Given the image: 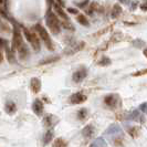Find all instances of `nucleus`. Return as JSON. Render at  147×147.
Returning <instances> with one entry per match:
<instances>
[{
	"instance_id": "obj_1",
	"label": "nucleus",
	"mask_w": 147,
	"mask_h": 147,
	"mask_svg": "<svg viewBox=\"0 0 147 147\" xmlns=\"http://www.w3.org/2000/svg\"><path fill=\"white\" fill-rule=\"evenodd\" d=\"M45 23H47V27L50 30L52 34L57 36L61 32V27L62 26H61V21L59 20V17L53 11H51L50 8L45 13Z\"/></svg>"
},
{
	"instance_id": "obj_2",
	"label": "nucleus",
	"mask_w": 147,
	"mask_h": 147,
	"mask_svg": "<svg viewBox=\"0 0 147 147\" xmlns=\"http://www.w3.org/2000/svg\"><path fill=\"white\" fill-rule=\"evenodd\" d=\"M32 30H33L38 36H39V38L43 41V43L45 44V47H47V49H48L49 51H53V50L55 49V48H54V42L52 41L49 32L47 31V29H45L44 27H42L40 23H37V24L33 26Z\"/></svg>"
},
{
	"instance_id": "obj_3",
	"label": "nucleus",
	"mask_w": 147,
	"mask_h": 147,
	"mask_svg": "<svg viewBox=\"0 0 147 147\" xmlns=\"http://www.w3.org/2000/svg\"><path fill=\"white\" fill-rule=\"evenodd\" d=\"M23 36L27 39V41L30 43V45L32 47V49L36 52H39L41 49V44H40V38L33 30H30L24 28L23 29Z\"/></svg>"
},
{
	"instance_id": "obj_4",
	"label": "nucleus",
	"mask_w": 147,
	"mask_h": 147,
	"mask_svg": "<svg viewBox=\"0 0 147 147\" xmlns=\"http://www.w3.org/2000/svg\"><path fill=\"white\" fill-rule=\"evenodd\" d=\"M24 44L26 43L23 41V34L21 33V31H20L19 28L15 27L12 29V44H11L12 49L15 51H18V50L21 49Z\"/></svg>"
},
{
	"instance_id": "obj_5",
	"label": "nucleus",
	"mask_w": 147,
	"mask_h": 147,
	"mask_svg": "<svg viewBox=\"0 0 147 147\" xmlns=\"http://www.w3.org/2000/svg\"><path fill=\"white\" fill-rule=\"evenodd\" d=\"M86 75H88V70H86V67L81 66V67H79V69L73 73L72 79H73V81L75 82V83H80V82H82L86 78Z\"/></svg>"
},
{
	"instance_id": "obj_6",
	"label": "nucleus",
	"mask_w": 147,
	"mask_h": 147,
	"mask_svg": "<svg viewBox=\"0 0 147 147\" xmlns=\"http://www.w3.org/2000/svg\"><path fill=\"white\" fill-rule=\"evenodd\" d=\"M84 47H85V42H84V41H79V42H75V43L71 44L70 47H67V49H66L64 52H65L66 54L71 55V54H74V53H76V52L83 50Z\"/></svg>"
},
{
	"instance_id": "obj_7",
	"label": "nucleus",
	"mask_w": 147,
	"mask_h": 147,
	"mask_svg": "<svg viewBox=\"0 0 147 147\" xmlns=\"http://www.w3.org/2000/svg\"><path fill=\"white\" fill-rule=\"evenodd\" d=\"M53 9H54V13L58 16L59 18H61L62 21H70L69 16L66 15V12L62 9L61 6H59V5L55 3V2H53Z\"/></svg>"
},
{
	"instance_id": "obj_8",
	"label": "nucleus",
	"mask_w": 147,
	"mask_h": 147,
	"mask_svg": "<svg viewBox=\"0 0 147 147\" xmlns=\"http://www.w3.org/2000/svg\"><path fill=\"white\" fill-rule=\"evenodd\" d=\"M104 102L110 107H116L119 103V97L116 94H110L104 98Z\"/></svg>"
},
{
	"instance_id": "obj_9",
	"label": "nucleus",
	"mask_w": 147,
	"mask_h": 147,
	"mask_svg": "<svg viewBox=\"0 0 147 147\" xmlns=\"http://www.w3.org/2000/svg\"><path fill=\"white\" fill-rule=\"evenodd\" d=\"M86 101V96L84 95L81 92H78V93H74L70 96V103L72 104H81L83 102Z\"/></svg>"
},
{
	"instance_id": "obj_10",
	"label": "nucleus",
	"mask_w": 147,
	"mask_h": 147,
	"mask_svg": "<svg viewBox=\"0 0 147 147\" xmlns=\"http://www.w3.org/2000/svg\"><path fill=\"white\" fill-rule=\"evenodd\" d=\"M5 54H6V58H7L8 62L11 63V64H15L17 62L16 60V54H15V50L12 49V47H6L5 49Z\"/></svg>"
},
{
	"instance_id": "obj_11",
	"label": "nucleus",
	"mask_w": 147,
	"mask_h": 147,
	"mask_svg": "<svg viewBox=\"0 0 147 147\" xmlns=\"http://www.w3.org/2000/svg\"><path fill=\"white\" fill-rule=\"evenodd\" d=\"M43 110H44L43 103H42L40 100H36V101L33 102V104H32V111L34 112V114L38 115V116H40V115H42Z\"/></svg>"
},
{
	"instance_id": "obj_12",
	"label": "nucleus",
	"mask_w": 147,
	"mask_h": 147,
	"mask_svg": "<svg viewBox=\"0 0 147 147\" xmlns=\"http://www.w3.org/2000/svg\"><path fill=\"white\" fill-rule=\"evenodd\" d=\"M30 88L33 93H39L41 90V80L38 78H32L30 81Z\"/></svg>"
},
{
	"instance_id": "obj_13",
	"label": "nucleus",
	"mask_w": 147,
	"mask_h": 147,
	"mask_svg": "<svg viewBox=\"0 0 147 147\" xmlns=\"http://www.w3.org/2000/svg\"><path fill=\"white\" fill-rule=\"evenodd\" d=\"M57 123H58V118L55 117L54 115H51V114H48L43 119V124L47 126L48 128H50V127H52V126H54Z\"/></svg>"
},
{
	"instance_id": "obj_14",
	"label": "nucleus",
	"mask_w": 147,
	"mask_h": 147,
	"mask_svg": "<svg viewBox=\"0 0 147 147\" xmlns=\"http://www.w3.org/2000/svg\"><path fill=\"white\" fill-rule=\"evenodd\" d=\"M18 53H19V58H20V60L24 61V60L28 59V58L30 57V50H29V48H28V45L24 44L20 50H18Z\"/></svg>"
},
{
	"instance_id": "obj_15",
	"label": "nucleus",
	"mask_w": 147,
	"mask_h": 147,
	"mask_svg": "<svg viewBox=\"0 0 147 147\" xmlns=\"http://www.w3.org/2000/svg\"><path fill=\"white\" fill-rule=\"evenodd\" d=\"M5 111H6V113L9 114V115H12V114H15L16 111H17V106H16L15 102H12V101H8L6 105H5Z\"/></svg>"
},
{
	"instance_id": "obj_16",
	"label": "nucleus",
	"mask_w": 147,
	"mask_h": 147,
	"mask_svg": "<svg viewBox=\"0 0 147 147\" xmlns=\"http://www.w3.org/2000/svg\"><path fill=\"white\" fill-rule=\"evenodd\" d=\"M101 10H102V8L97 2H92L90 5V8L86 10V13L88 15H93V12H95V11L96 12H101Z\"/></svg>"
},
{
	"instance_id": "obj_17",
	"label": "nucleus",
	"mask_w": 147,
	"mask_h": 147,
	"mask_svg": "<svg viewBox=\"0 0 147 147\" xmlns=\"http://www.w3.org/2000/svg\"><path fill=\"white\" fill-rule=\"evenodd\" d=\"M121 13H122V7H121L118 3L114 5L112 11H111V17H112L113 19H116V18H118V17L121 16Z\"/></svg>"
},
{
	"instance_id": "obj_18",
	"label": "nucleus",
	"mask_w": 147,
	"mask_h": 147,
	"mask_svg": "<svg viewBox=\"0 0 147 147\" xmlns=\"http://www.w3.org/2000/svg\"><path fill=\"white\" fill-rule=\"evenodd\" d=\"M0 32H5V33H11L12 32V29L10 28V26L2 19L0 20Z\"/></svg>"
},
{
	"instance_id": "obj_19",
	"label": "nucleus",
	"mask_w": 147,
	"mask_h": 147,
	"mask_svg": "<svg viewBox=\"0 0 147 147\" xmlns=\"http://www.w3.org/2000/svg\"><path fill=\"white\" fill-rule=\"evenodd\" d=\"M76 21L79 22L80 24H82V26H84V27H88V26H90V21H88V18L84 15H78Z\"/></svg>"
},
{
	"instance_id": "obj_20",
	"label": "nucleus",
	"mask_w": 147,
	"mask_h": 147,
	"mask_svg": "<svg viewBox=\"0 0 147 147\" xmlns=\"http://www.w3.org/2000/svg\"><path fill=\"white\" fill-rule=\"evenodd\" d=\"M52 138H53V132L50 129V131H48V132L45 133V135H44L43 137V143L44 144H49L52 140Z\"/></svg>"
},
{
	"instance_id": "obj_21",
	"label": "nucleus",
	"mask_w": 147,
	"mask_h": 147,
	"mask_svg": "<svg viewBox=\"0 0 147 147\" xmlns=\"http://www.w3.org/2000/svg\"><path fill=\"white\" fill-rule=\"evenodd\" d=\"M83 135H84L85 137H91V136L93 135V127L91 125L86 126V127L83 129Z\"/></svg>"
},
{
	"instance_id": "obj_22",
	"label": "nucleus",
	"mask_w": 147,
	"mask_h": 147,
	"mask_svg": "<svg viewBox=\"0 0 147 147\" xmlns=\"http://www.w3.org/2000/svg\"><path fill=\"white\" fill-rule=\"evenodd\" d=\"M59 60V57H52V58H48V59H44L40 62V65H43V64H49V63H52L54 61Z\"/></svg>"
},
{
	"instance_id": "obj_23",
	"label": "nucleus",
	"mask_w": 147,
	"mask_h": 147,
	"mask_svg": "<svg viewBox=\"0 0 147 147\" xmlns=\"http://www.w3.org/2000/svg\"><path fill=\"white\" fill-rule=\"evenodd\" d=\"M61 26L64 28V29L71 30V31H74V27L73 24L70 21H61Z\"/></svg>"
},
{
	"instance_id": "obj_24",
	"label": "nucleus",
	"mask_w": 147,
	"mask_h": 147,
	"mask_svg": "<svg viewBox=\"0 0 147 147\" xmlns=\"http://www.w3.org/2000/svg\"><path fill=\"white\" fill-rule=\"evenodd\" d=\"M111 64V60L107 58V57H102V59L98 61V65H102V66H106Z\"/></svg>"
},
{
	"instance_id": "obj_25",
	"label": "nucleus",
	"mask_w": 147,
	"mask_h": 147,
	"mask_svg": "<svg viewBox=\"0 0 147 147\" xmlns=\"http://www.w3.org/2000/svg\"><path fill=\"white\" fill-rule=\"evenodd\" d=\"M86 116H88V111L85 110V109L79 111V113H78V117L80 118V119H84V118H86Z\"/></svg>"
},
{
	"instance_id": "obj_26",
	"label": "nucleus",
	"mask_w": 147,
	"mask_h": 147,
	"mask_svg": "<svg viewBox=\"0 0 147 147\" xmlns=\"http://www.w3.org/2000/svg\"><path fill=\"white\" fill-rule=\"evenodd\" d=\"M133 45L135 48H142V47H145V42L140 40V39H137V40H134L133 41Z\"/></svg>"
},
{
	"instance_id": "obj_27",
	"label": "nucleus",
	"mask_w": 147,
	"mask_h": 147,
	"mask_svg": "<svg viewBox=\"0 0 147 147\" xmlns=\"http://www.w3.org/2000/svg\"><path fill=\"white\" fill-rule=\"evenodd\" d=\"M103 146H104V143L102 140H95V142L93 143V145H92V147H103Z\"/></svg>"
},
{
	"instance_id": "obj_28",
	"label": "nucleus",
	"mask_w": 147,
	"mask_h": 147,
	"mask_svg": "<svg viewBox=\"0 0 147 147\" xmlns=\"http://www.w3.org/2000/svg\"><path fill=\"white\" fill-rule=\"evenodd\" d=\"M66 10H67V12L71 13V15H79V10H78L76 8H67Z\"/></svg>"
},
{
	"instance_id": "obj_29",
	"label": "nucleus",
	"mask_w": 147,
	"mask_h": 147,
	"mask_svg": "<svg viewBox=\"0 0 147 147\" xmlns=\"http://www.w3.org/2000/svg\"><path fill=\"white\" fill-rule=\"evenodd\" d=\"M140 9L143 10V11H146L147 10V0H143V2L140 3Z\"/></svg>"
},
{
	"instance_id": "obj_30",
	"label": "nucleus",
	"mask_w": 147,
	"mask_h": 147,
	"mask_svg": "<svg viewBox=\"0 0 147 147\" xmlns=\"http://www.w3.org/2000/svg\"><path fill=\"white\" fill-rule=\"evenodd\" d=\"M64 145H65V144L63 143V140H58L57 142H55V145H54V146H55V147H64Z\"/></svg>"
},
{
	"instance_id": "obj_31",
	"label": "nucleus",
	"mask_w": 147,
	"mask_h": 147,
	"mask_svg": "<svg viewBox=\"0 0 147 147\" xmlns=\"http://www.w3.org/2000/svg\"><path fill=\"white\" fill-rule=\"evenodd\" d=\"M0 16L1 17H3V18H7V15H6V11L2 9V8H0Z\"/></svg>"
},
{
	"instance_id": "obj_32",
	"label": "nucleus",
	"mask_w": 147,
	"mask_h": 147,
	"mask_svg": "<svg viewBox=\"0 0 147 147\" xmlns=\"http://www.w3.org/2000/svg\"><path fill=\"white\" fill-rule=\"evenodd\" d=\"M3 61V52H2V49L0 48V63H2Z\"/></svg>"
},
{
	"instance_id": "obj_33",
	"label": "nucleus",
	"mask_w": 147,
	"mask_h": 147,
	"mask_svg": "<svg viewBox=\"0 0 147 147\" xmlns=\"http://www.w3.org/2000/svg\"><path fill=\"white\" fill-rule=\"evenodd\" d=\"M86 5H88V0H85V1L83 2V3H79L78 6H79V7H80V8H83V7H85Z\"/></svg>"
},
{
	"instance_id": "obj_34",
	"label": "nucleus",
	"mask_w": 147,
	"mask_h": 147,
	"mask_svg": "<svg viewBox=\"0 0 147 147\" xmlns=\"http://www.w3.org/2000/svg\"><path fill=\"white\" fill-rule=\"evenodd\" d=\"M144 55H145V57L147 58V48L145 49V50H144Z\"/></svg>"
},
{
	"instance_id": "obj_35",
	"label": "nucleus",
	"mask_w": 147,
	"mask_h": 147,
	"mask_svg": "<svg viewBox=\"0 0 147 147\" xmlns=\"http://www.w3.org/2000/svg\"><path fill=\"white\" fill-rule=\"evenodd\" d=\"M5 1H6V0H0V5H2V3L5 2Z\"/></svg>"
}]
</instances>
